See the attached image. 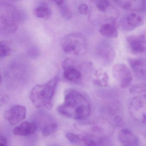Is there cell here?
<instances>
[{"label":"cell","instance_id":"obj_1","mask_svg":"<svg viewBox=\"0 0 146 146\" xmlns=\"http://www.w3.org/2000/svg\"><path fill=\"white\" fill-rule=\"evenodd\" d=\"M62 115L77 121L86 119L91 113V107L87 99L74 89H68L64 94V102L57 108Z\"/></svg>","mask_w":146,"mask_h":146},{"label":"cell","instance_id":"obj_2","mask_svg":"<svg viewBox=\"0 0 146 146\" xmlns=\"http://www.w3.org/2000/svg\"><path fill=\"white\" fill-rule=\"evenodd\" d=\"M58 82V76H54L46 83L38 84L32 89L30 98L35 107L47 110L52 108V100Z\"/></svg>","mask_w":146,"mask_h":146},{"label":"cell","instance_id":"obj_3","mask_svg":"<svg viewBox=\"0 0 146 146\" xmlns=\"http://www.w3.org/2000/svg\"><path fill=\"white\" fill-rule=\"evenodd\" d=\"M75 127L85 134L99 141L111 136L114 130L111 123L103 117H99L92 121L79 122Z\"/></svg>","mask_w":146,"mask_h":146},{"label":"cell","instance_id":"obj_4","mask_svg":"<svg viewBox=\"0 0 146 146\" xmlns=\"http://www.w3.org/2000/svg\"><path fill=\"white\" fill-rule=\"evenodd\" d=\"M63 52L77 56L84 55L87 51L86 38L80 33H73L64 36L61 41Z\"/></svg>","mask_w":146,"mask_h":146},{"label":"cell","instance_id":"obj_5","mask_svg":"<svg viewBox=\"0 0 146 146\" xmlns=\"http://www.w3.org/2000/svg\"><path fill=\"white\" fill-rule=\"evenodd\" d=\"M63 76L68 81L75 84H79L83 80L82 67L79 62L73 59L67 58L62 63Z\"/></svg>","mask_w":146,"mask_h":146},{"label":"cell","instance_id":"obj_6","mask_svg":"<svg viewBox=\"0 0 146 146\" xmlns=\"http://www.w3.org/2000/svg\"><path fill=\"white\" fill-rule=\"evenodd\" d=\"M34 123L38 127L44 136H48L55 133L57 129L55 119L50 114L44 111H40L35 115Z\"/></svg>","mask_w":146,"mask_h":146},{"label":"cell","instance_id":"obj_7","mask_svg":"<svg viewBox=\"0 0 146 146\" xmlns=\"http://www.w3.org/2000/svg\"><path fill=\"white\" fill-rule=\"evenodd\" d=\"M112 72L113 77L121 88H127L131 85L133 75L127 65L123 63L116 64L112 68Z\"/></svg>","mask_w":146,"mask_h":146},{"label":"cell","instance_id":"obj_8","mask_svg":"<svg viewBox=\"0 0 146 146\" xmlns=\"http://www.w3.org/2000/svg\"><path fill=\"white\" fill-rule=\"evenodd\" d=\"M19 19L14 12H9L0 16V35L7 36L14 33L18 29Z\"/></svg>","mask_w":146,"mask_h":146},{"label":"cell","instance_id":"obj_9","mask_svg":"<svg viewBox=\"0 0 146 146\" xmlns=\"http://www.w3.org/2000/svg\"><path fill=\"white\" fill-rule=\"evenodd\" d=\"M146 94H138L131 100L129 105L131 115L137 120L146 121Z\"/></svg>","mask_w":146,"mask_h":146},{"label":"cell","instance_id":"obj_10","mask_svg":"<svg viewBox=\"0 0 146 146\" xmlns=\"http://www.w3.org/2000/svg\"><path fill=\"white\" fill-rule=\"evenodd\" d=\"M96 52L98 59L105 66L111 64L115 56V52L113 46L105 41L98 44Z\"/></svg>","mask_w":146,"mask_h":146},{"label":"cell","instance_id":"obj_11","mask_svg":"<svg viewBox=\"0 0 146 146\" xmlns=\"http://www.w3.org/2000/svg\"><path fill=\"white\" fill-rule=\"evenodd\" d=\"M27 110L25 107L20 105H15L3 114L4 118L10 125L15 126L25 118Z\"/></svg>","mask_w":146,"mask_h":146},{"label":"cell","instance_id":"obj_12","mask_svg":"<svg viewBox=\"0 0 146 146\" xmlns=\"http://www.w3.org/2000/svg\"><path fill=\"white\" fill-rule=\"evenodd\" d=\"M127 42L130 51L133 54H141L145 53V33L129 36L127 37Z\"/></svg>","mask_w":146,"mask_h":146},{"label":"cell","instance_id":"obj_13","mask_svg":"<svg viewBox=\"0 0 146 146\" xmlns=\"http://www.w3.org/2000/svg\"><path fill=\"white\" fill-rule=\"evenodd\" d=\"M66 137L73 146H100L99 140L85 134L67 133Z\"/></svg>","mask_w":146,"mask_h":146},{"label":"cell","instance_id":"obj_14","mask_svg":"<svg viewBox=\"0 0 146 146\" xmlns=\"http://www.w3.org/2000/svg\"><path fill=\"white\" fill-rule=\"evenodd\" d=\"M144 20L140 15L131 13L123 17L121 21L122 28L125 31H132L143 25Z\"/></svg>","mask_w":146,"mask_h":146},{"label":"cell","instance_id":"obj_15","mask_svg":"<svg viewBox=\"0 0 146 146\" xmlns=\"http://www.w3.org/2000/svg\"><path fill=\"white\" fill-rule=\"evenodd\" d=\"M128 61L135 76L140 80H145L146 78L145 60L142 58H129Z\"/></svg>","mask_w":146,"mask_h":146},{"label":"cell","instance_id":"obj_16","mask_svg":"<svg viewBox=\"0 0 146 146\" xmlns=\"http://www.w3.org/2000/svg\"><path fill=\"white\" fill-rule=\"evenodd\" d=\"M124 9L133 11H142L145 8V0H114Z\"/></svg>","mask_w":146,"mask_h":146},{"label":"cell","instance_id":"obj_17","mask_svg":"<svg viewBox=\"0 0 146 146\" xmlns=\"http://www.w3.org/2000/svg\"><path fill=\"white\" fill-rule=\"evenodd\" d=\"M118 139L123 146H139L136 136L127 129H123L119 132Z\"/></svg>","mask_w":146,"mask_h":146},{"label":"cell","instance_id":"obj_18","mask_svg":"<svg viewBox=\"0 0 146 146\" xmlns=\"http://www.w3.org/2000/svg\"><path fill=\"white\" fill-rule=\"evenodd\" d=\"M37 127L34 122L24 121L15 127L13 129V134L18 136H26L34 133Z\"/></svg>","mask_w":146,"mask_h":146},{"label":"cell","instance_id":"obj_19","mask_svg":"<svg viewBox=\"0 0 146 146\" xmlns=\"http://www.w3.org/2000/svg\"><path fill=\"white\" fill-rule=\"evenodd\" d=\"M93 83L97 86L107 87L109 86V79L107 73L103 70L96 71L93 77Z\"/></svg>","mask_w":146,"mask_h":146},{"label":"cell","instance_id":"obj_20","mask_svg":"<svg viewBox=\"0 0 146 146\" xmlns=\"http://www.w3.org/2000/svg\"><path fill=\"white\" fill-rule=\"evenodd\" d=\"M99 33L108 38H116L118 36V31L115 25L112 23H104L99 27Z\"/></svg>","mask_w":146,"mask_h":146},{"label":"cell","instance_id":"obj_21","mask_svg":"<svg viewBox=\"0 0 146 146\" xmlns=\"http://www.w3.org/2000/svg\"><path fill=\"white\" fill-rule=\"evenodd\" d=\"M33 13L36 17L48 20L52 14V11L49 5L45 2L41 3L34 10Z\"/></svg>","mask_w":146,"mask_h":146},{"label":"cell","instance_id":"obj_22","mask_svg":"<svg viewBox=\"0 0 146 146\" xmlns=\"http://www.w3.org/2000/svg\"><path fill=\"white\" fill-rule=\"evenodd\" d=\"M92 7L95 12L99 14H108L110 12L111 5L109 0H93Z\"/></svg>","mask_w":146,"mask_h":146},{"label":"cell","instance_id":"obj_23","mask_svg":"<svg viewBox=\"0 0 146 146\" xmlns=\"http://www.w3.org/2000/svg\"><path fill=\"white\" fill-rule=\"evenodd\" d=\"M59 11L62 17L67 20H69L72 19L73 13L69 7L64 2L62 4L59 6Z\"/></svg>","mask_w":146,"mask_h":146},{"label":"cell","instance_id":"obj_24","mask_svg":"<svg viewBox=\"0 0 146 146\" xmlns=\"http://www.w3.org/2000/svg\"><path fill=\"white\" fill-rule=\"evenodd\" d=\"M11 48L7 42L0 41V58H3L9 55Z\"/></svg>","mask_w":146,"mask_h":146},{"label":"cell","instance_id":"obj_25","mask_svg":"<svg viewBox=\"0 0 146 146\" xmlns=\"http://www.w3.org/2000/svg\"><path fill=\"white\" fill-rule=\"evenodd\" d=\"M146 85L145 83H140L137 84L132 87L129 92L132 94H146Z\"/></svg>","mask_w":146,"mask_h":146},{"label":"cell","instance_id":"obj_26","mask_svg":"<svg viewBox=\"0 0 146 146\" xmlns=\"http://www.w3.org/2000/svg\"><path fill=\"white\" fill-rule=\"evenodd\" d=\"M78 9L79 13L82 15H87L89 13V7L86 3H81L78 7Z\"/></svg>","mask_w":146,"mask_h":146},{"label":"cell","instance_id":"obj_27","mask_svg":"<svg viewBox=\"0 0 146 146\" xmlns=\"http://www.w3.org/2000/svg\"><path fill=\"white\" fill-rule=\"evenodd\" d=\"M9 100V97L6 94L0 92V107L6 104Z\"/></svg>","mask_w":146,"mask_h":146},{"label":"cell","instance_id":"obj_28","mask_svg":"<svg viewBox=\"0 0 146 146\" xmlns=\"http://www.w3.org/2000/svg\"><path fill=\"white\" fill-rule=\"evenodd\" d=\"M0 146H7V140L2 136L0 135Z\"/></svg>","mask_w":146,"mask_h":146},{"label":"cell","instance_id":"obj_29","mask_svg":"<svg viewBox=\"0 0 146 146\" xmlns=\"http://www.w3.org/2000/svg\"><path fill=\"white\" fill-rule=\"evenodd\" d=\"M50 1L54 2L58 6L61 5L65 2V0H50Z\"/></svg>","mask_w":146,"mask_h":146},{"label":"cell","instance_id":"obj_30","mask_svg":"<svg viewBox=\"0 0 146 146\" xmlns=\"http://www.w3.org/2000/svg\"><path fill=\"white\" fill-rule=\"evenodd\" d=\"M2 77L1 75V73H0V87L2 86Z\"/></svg>","mask_w":146,"mask_h":146},{"label":"cell","instance_id":"obj_31","mask_svg":"<svg viewBox=\"0 0 146 146\" xmlns=\"http://www.w3.org/2000/svg\"><path fill=\"white\" fill-rule=\"evenodd\" d=\"M11 1H21V0H11Z\"/></svg>","mask_w":146,"mask_h":146}]
</instances>
